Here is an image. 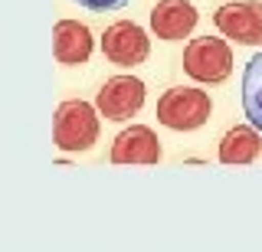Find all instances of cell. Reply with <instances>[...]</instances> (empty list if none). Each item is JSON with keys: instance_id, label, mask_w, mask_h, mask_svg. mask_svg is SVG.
<instances>
[{"instance_id": "1", "label": "cell", "mask_w": 262, "mask_h": 252, "mask_svg": "<svg viewBox=\"0 0 262 252\" xmlns=\"http://www.w3.org/2000/svg\"><path fill=\"white\" fill-rule=\"evenodd\" d=\"M213 111V102L203 88H167L158 102V121L174 131L203 128Z\"/></svg>"}, {"instance_id": "2", "label": "cell", "mask_w": 262, "mask_h": 252, "mask_svg": "<svg viewBox=\"0 0 262 252\" xmlns=\"http://www.w3.org/2000/svg\"><path fill=\"white\" fill-rule=\"evenodd\" d=\"M98 138L95 108L85 102H62L53 118V141L62 151H89Z\"/></svg>"}, {"instance_id": "3", "label": "cell", "mask_w": 262, "mask_h": 252, "mask_svg": "<svg viewBox=\"0 0 262 252\" xmlns=\"http://www.w3.org/2000/svg\"><path fill=\"white\" fill-rule=\"evenodd\" d=\"M184 72L196 82H226L229 72H233V53L223 39H213V36H200L190 39V46L184 50Z\"/></svg>"}, {"instance_id": "4", "label": "cell", "mask_w": 262, "mask_h": 252, "mask_svg": "<svg viewBox=\"0 0 262 252\" xmlns=\"http://www.w3.org/2000/svg\"><path fill=\"white\" fill-rule=\"evenodd\" d=\"M144 105V82L135 76H115L105 79V85L95 95V108L108 121H128Z\"/></svg>"}, {"instance_id": "5", "label": "cell", "mask_w": 262, "mask_h": 252, "mask_svg": "<svg viewBox=\"0 0 262 252\" xmlns=\"http://www.w3.org/2000/svg\"><path fill=\"white\" fill-rule=\"evenodd\" d=\"M220 33L226 39H236V43L246 46H259L262 43V4H252V0H243V4H223L216 13Z\"/></svg>"}, {"instance_id": "6", "label": "cell", "mask_w": 262, "mask_h": 252, "mask_svg": "<svg viewBox=\"0 0 262 252\" xmlns=\"http://www.w3.org/2000/svg\"><path fill=\"white\" fill-rule=\"evenodd\" d=\"M102 50L115 66H141L147 59V36L138 23H112L102 36Z\"/></svg>"}, {"instance_id": "7", "label": "cell", "mask_w": 262, "mask_h": 252, "mask_svg": "<svg viewBox=\"0 0 262 252\" xmlns=\"http://www.w3.org/2000/svg\"><path fill=\"white\" fill-rule=\"evenodd\" d=\"M158 161H161V141L144 125L125 128L112 144V164H158Z\"/></svg>"}, {"instance_id": "8", "label": "cell", "mask_w": 262, "mask_h": 252, "mask_svg": "<svg viewBox=\"0 0 262 252\" xmlns=\"http://www.w3.org/2000/svg\"><path fill=\"white\" fill-rule=\"evenodd\" d=\"M53 53L62 66H85L92 56V33L79 20H59L53 27Z\"/></svg>"}, {"instance_id": "9", "label": "cell", "mask_w": 262, "mask_h": 252, "mask_svg": "<svg viewBox=\"0 0 262 252\" xmlns=\"http://www.w3.org/2000/svg\"><path fill=\"white\" fill-rule=\"evenodd\" d=\"M196 27V10L187 0H161L151 10V30L161 39H184Z\"/></svg>"}, {"instance_id": "10", "label": "cell", "mask_w": 262, "mask_h": 252, "mask_svg": "<svg viewBox=\"0 0 262 252\" xmlns=\"http://www.w3.org/2000/svg\"><path fill=\"white\" fill-rule=\"evenodd\" d=\"M259 148H262V141H259V131L256 128H246V125H236V128H229V131L223 134V141H220V161L229 167H239V164H249V161H256L259 157Z\"/></svg>"}, {"instance_id": "11", "label": "cell", "mask_w": 262, "mask_h": 252, "mask_svg": "<svg viewBox=\"0 0 262 252\" xmlns=\"http://www.w3.org/2000/svg\"><path fill=\"white\" fill-rule=\"evenodd\" d=\"M243 111L249 118V125L262 131V53H256L246 62L243 72Z\"/></svg>"}, {"instance_id": "12", "label": "cell", "mask_w": 262, "mask_h": 252, "mask_svg": "<svg viewBox=\"0 0 262 252\" xmlns=\"http://www.w3.org/2000/svg\"><path fill=\"white\" fill-rule=\"evenodd\" d=\"M79 7H85V10L92 13H108V10H118V7H125L128 0H76Z\"/></svg>"}]
</instances>
